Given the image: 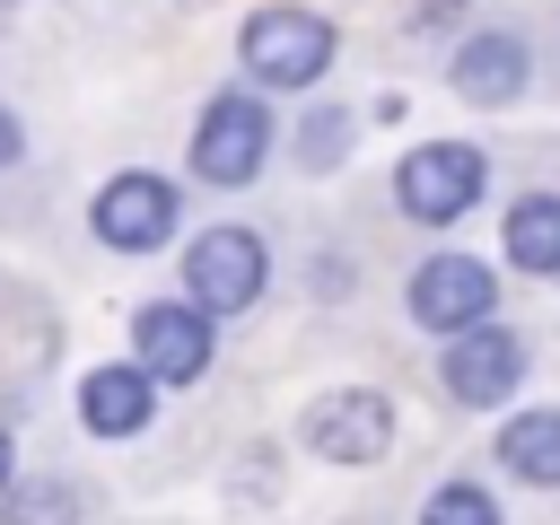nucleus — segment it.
I'll list each match as a JSON object with an SVG mask.
<instances>
[{"mask_svg": "<svg viewBox=\"0 0 560 525\" xmlns=\"http://www.w3.org/2000/svg\"><path fill=\"white\" fill-rule=\"evenodd\" d=\"M236 61L262 88H315L332 70V26L315 9H254L245 35H236Z\"/></svg>", "mask_w": 560, "mask_h": 525, "instance_id": "1", "label": "nucleus"}, {"mask_svg": "<svg viewBox=\"0 0 560 525\" xmlns=\"http://www.w3.org/2000/svg\"><path fill=\"white\" fill-rule=\"evenodd\" d=\"M262 280H271V254H262L254 228H210L184 254V289H192L201 315H245L262 298Z\"/></svg>", "mask_w": 560, "mask_h": 525, "instance_id": "2", "label": "nucleus"}, {"mask_svg": "<svg viewBox=\"0 0 560 525\" xmlns=\"http://www.w3.org/2000/svg\"><path fill=\"white\" fill-rule=\"evenodd\" d=\"M262 158H271V114H262V96H245V88L210 96V114H201V131H192L201 184H254Z\"/></svg>", "mask_w": 560, "mask_h": 525, "instance_id": "3", "label": "nucleus"}, {"mask_svg": "<svg viewBox=\"0 0 560 525\" xmlns=\"http://www.w3.org/2000/svg\"><path fill=\"white\" fill-rule=\"evenodd\" d=\"M394 201H402L420 228L464 219V210L481 201V149H464V140H429V149H411L402 175H394Z\"/></svg>", "mask_w": 560, "mask_h": 525, "instance_id": "4", "label": "nucleus"}, {"mask_svg": "<svg viewBox=\"0 0 560 525\" xmlns=\"http://www.w3.org/2000/svg\"><path fill=\"white\" fill-rule=\"evenodd\" d=\"M175 184L166 175H149V166H131V175H114L96 201H88V228L114 245V254H158L166 236H175Z\"/></svg>", "mask_w": 560, "mask_h": 525, "instance_id": "5", "label": "nucleus"}, {"mask_svg": "<svg viewBox=\"0 0 560 525\" xmlns=\"http://www.w3.org/2000/svg\"><path fill=\"white\" fill-rule=\"evenodd\" d=\"M298 438H306L324 464H376V455L394 446V402H385V394H368V385L315 394V402H306V420H298Z\"/></svg>", "mask_w": 560, "mask_h": 525, "instance_id": "6", "label": "nucleus"}, {"mask_svg": "<svg viewBox=\"0 0 560 525\" xmlns=\"http://www.w3.org/2000/svg\"><path fill=\"white\" fill-rule=\"evenodd\" d=\"M490 306H499V280H490V262H472V254H429L420 271H411V324H429V332H472V324H490Z\"/></svg>", "mask_w": 560, "mask_h": 525, "instance_id": "7", "label": "nucleus"}, {"mask_svg": "<svg viewBox=\"0 0 560 525\" xmlns=\"http://www.w3.org/2000/svg\"><path fill=\"white\" fill-rule=\"evenodd\" d=\"M131 368L149 376V385H192L201 368H210V315L184 298H158V306H140L131 315Z\"/></svg>", "mask_w": 560, "mask_h": 525, "instance_id": "8", "label": "nucleus"}, {"mask_svg": "<svg viewBox=\"0 0 560 525\" xmlns=\"http://www.w3.org/2000/svg\"><path fill=\"white\" fill-rule=\"evenodd\" d=\"M446 394L455 402H472V411H490V402H508L516 385H525V341L508 332V324H472V332H455L446 341Z\"/></svg>", "mask_w": 560, "mask_h": 525, "instance_id": "9", "label": "nucleus"}, {"mask_svg": "<svg viewBox=\"0 0 560 525\" xmlns=\"http://www.w3.org/2000/svg\"><path fill=\"white\" fill-rule=\"evenodd\" d=\"M149 402H158V385H149L131 359H105V368L79 376V420H88L96 438H140V429H149Z\"/></svg>", "mask_w": 560, "mask_h": 525, "instance_id": "10", "label": "nucleus"}, {"mask_svg": "<svg viewBox=\"0 0 560 525\" xmlns=\"http://www.w3.org/2000/svg\"><path fill=\"white\" fill-rule=\"evenodd\" d=\"M455 96L464 105H508V96H525V44L516 35H499V26H481L464 52H455Z\"/></svg>", "mask_w": 560, "mask_h": 525, "instance_id": "11", "label": "nucleus"}, {"mask_svg": "<svg viewBox=\"0 0 560 525\" xmlns=\"http://www.w3.org/2000/svg\"><path fill=\"white\" fill-rule=\"evenodd\" d=\"M499 464H508L516 481L551 490V481H560V411H516V420L499 429Z\"/></svg>", "mask_w": 560, "mask_h": 525, "instance_id": "12", "label": "nucleus"}, {"mask_svg": "<svg viewBox=\"0 0 560 525\" xmlns=\"http://www.w3.org/2000/svg\"><path fill=\"white\" fill-rule=\"evenodd\" d=\"M508 262L516 271H560V192H525L508 210Z\"/></svg>", "mask_w": 560, "mask_h": 525, "instance_id": "13", "label": "nucleus"}, {"mask_svg": "<svg viewBox=\"0 0 560 525\" xmlns=\"http://www.w3.org/2000/svg\"><path fill=\"white\" fill-rule=\"evenodd\" d=\"M0 508H9L0 525H79V490H70V481H26V490H9Z\"/></svg>", "mask_w": 560, "mask_h": 525, "instance_id": "14", "label": "nucleus"}, {"mask_svg": "<svg viewBox=\"0 0 560 525\" xmlns=\"http://www.w3.org/2000/svg\"><path fill=\"white\" fill-rule=\"evenodd\" d=\"M420 525H499V508H490V490H472V481H446V490L420 508Z\"/></svg>", "mask_w": 560, "mask_h": 525, "instance_id": "15", "label": "nucleus"}, {"mask_svg": "<svg viewBox=\"0 0 560 525\" xmlns=\"http://www.w3.org/2000/svg\"><path fill=\"white\" fill-rule=\"evenodd\" d=\"M341 140H350V122H341V114H306L298 158H306V166H332V158H341Z\"/></svg>", "mask_w": 560, "mask_h": 525, "instance_id": "16", "label": "nucleus"}, {"mask_svg": "<svg viewBox=\"0 0 560 525\" xmlns=\"http://www.w3.org/2000/svg\"><path fill=\"white\" fill-rule=\"evenodd\" d=\"M9 158H18V122L0 114V166H9Z\"/></svg>", "mask_w": 560, "mask_h": 525, "instance_id": "17", "label": "nucleus"}, {"mask_svg": "<svg viewBox=\"0 0 560 525\" xmlns=\"http://www.w3.org/2000/svg\"><path fill=\"white\" fill-rule=\"evenodd\" d=\"M0 499H9V438H0Z\"/></svg>", "mask_w": 560, "mask_h": 525, "instance_id": "18", "label": "nucleus"}, {"mask_svg": "<svg viewBox=\"0 0 560 525\" xmlns=\"http://www.w3.org/2000/svg\"><path fill=\"white\" fill-rule=\"evenodd\" d=\"M0 9H9V0H0Z\"/></svg>", "mask_w": 560, "mask_h": 525, "instance_id": "19", "label": "nucleus"}]
</instances>
